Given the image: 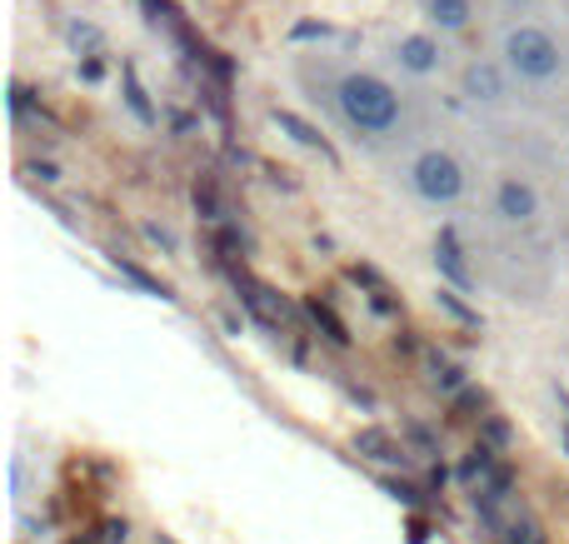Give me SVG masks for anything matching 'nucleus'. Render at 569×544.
<instances>
[{
	"mask_svg": "<svg viewBox=\"0 0 569 544\" xmlns=\"http://www.w3.org/2000/svg\"><path fill=\"white\" fill-rule=\"evenodd\" d=\"M116 265H120V270H126V275H130V280H136V285H140V290H150V295L170 300V285H160V280H156V275H150V270H140V265H136V260H120V255H116Z\"/></svg>",
	"mask_w": 569,
	"mask_h": 544,
	"instance_id": "nucleus-16",
	"label": "nucleus"
},
{
	"mask_svg": "<svg viewBox=\"0 0 569 544\" xmlns=\"http://www.w3.org/2000/svg\"><path fill=\"white\" fill-rule=\"evenodd\" d=\"M390 60L400 66V75H415V80H430L445 70V36L440 30H405V36H395L390 46Z\"/></svg>",
	"mask_w": 569,
	"mask_h": 544,
	"instance_id": "nucleus-4",
	"label": "nucleus"
},
{
	"mask_svg": "<svg viewBox=\"0 0 569 544\" xmlns=\"http://www.w3.org/2000/svg\"><path fill=\"white\" fill-rule=\"evenodd\" d=\"M440 305L450 310L455 320H465V325H475V310H465V305H460V295H455V290H440Z\"/></svg>",
	"mask_w": 569,
	"mask_h": 544,
	"instance_id": "nucleus-18",
	"label": "nucleus"
},
{
	"mask_svg": "<svg viewBox=\"0 0 569 544\" xmlns=\"http://www.w3.org/2000/svg\"><path fill=\"white\" fill-rule=\"evenodd\" d=\"M420 16L430 30H440V36H465V30H475V20H480V6L475 0H420Z\"/></svg>",
	"mask_w": 569,
	"mask_h": 544,
	"instance_id": "nucleus-7",
	"label": "nucleus"
},
{
	"mask_svg": "<svg viewBox=\"0 0 569 544\" xmlns=\"http://www.w3.org/2000/svg\"><path fill=\"white\" fill-rule=\"evenodd\" d=\"M236 285H240V300L250 305V315L266 320L270 330H280V325H284V305H280L276 295H270L266 285H256V280H240V275H236Z\"/></svg>",
	"mask_w": 569,
	"mask_h": 544,
	"instance_id": "nucleus-9",
	"label": "nucleus"
},
{
	"mask_svg": "<svg viewBox=\"0 0 569 544\" xmlns=\"http://www.w3.org/2000/svg\"><path fill=\"white\" fill-rule=\"evenodd\" d=\"M160 544H170V540H160Z\"/></svg>",
	"mask_w": 569,
	"mask_h": 544,
	"instance_id": "nucleus-24",
	"label": "nucleus"
},
{
	"mask_svg": "<svg viewBox=\"0 0 569 544\" xmlns=\"http://www.w3.org/2000/svg\"><path fill=\"white\" fill-rule=\"evenodd\" d=\"M435 265H440V275L450 280V285H460V290L475 285L470 265H465V250L455 245V235H440V245H435Z\"/></svg>",
	"mask_w": 569,
	"mask_h": 544,
	"instance_id": "nucleus-10",
	"label": "nucleus"
},
{
	"mask_svg": "<svg viewBox=\"0 0 569 544\" xmlns=\"http://www.w3.org/2000/svg\"><path fill=\"white\" fill-rule=\"evenodd\" d=\"M500 544H545V540H540V525L530 515H520L510 525H500Z\"/></svg>",
	"mask_w": 569,
	"mask_h": 544,
	"instance_id": "nucleus-15",
	"label": "nucleus"
},
{
	"mask_svg": "<svg viewBox=\"0 0 569 544\" xmlns=\"http://www.w3.org/2000/svg\"><path fill=\"white\" fill-rule=\"evenodd\" d=\"M510 70H505L500 56H470L460 66V95L470 100V105H505L510 100Z\"/></svg>",
	"mask_w": 569,
	"mask_h": 544,
	"instance_id": "nucleus-5",
	"label": "nucleus"
},
{
	"mask_svg": "<svg viewBox=\"0 0 569 544\" xmlns=\"http://www.w3.org/2000/svg\"><path fill=\"white\" fill-rule=\"evenodd\" d=\"M146 235H150V240H156V245H160V250H176V235H170V230L150 225V230H146Z\"/></svg>",
	"mask_w": 569,
	"mask_h": 544,
	"instance_id": "nucleus-23",
	"label": "nucleus"
},
{
	"mask_svg": "<svg viewBox=\"0 0 569 544\" xmlns=\"http://www.w3.org/2000/svg\"><path fill=\"white\" fill-rule=\"evenodd\" d=\"M490 470H495V450L480 445V450H470V460L460 465V480H465V485H485V480H490Z\"/></svg>",
	"mask_w": 569,
	"mask_h": 544,
	"instance_id": "nucleus-13",
	"label": "nucleus"
},
{
	"mask_svg": "<svg viewBox=\"0 0 569 544\" xmlns=\"http://www.w3.org/2000/svg\"><path fill=\"white\" fill-rule=\"evenodd\" d=\"M335 115L355 140H390L405 125V95L380 70H340L330 85Z\"/></svg>",
	"mask_w": 569,
	"mask_h": 544,
	"instance_id": "nucleus-1",
	"label": "nucleus"
},
{
	"mask_svg": "<svg viewBox=\"0 0 569 544\" xmlns=\"http://www.w3.org/2000/svg\"><path fill=\"white\" fill-rule=\"evenodd\" d=\"M355 450H360L365 460H375V465H410V450H405V440L385 435V430H360L355 435Z\"/></svg>",
	"mask_w": 569,
	"mask_h": 544,
	"instance_id": "nucleus-8",
	"label": "nucleus"
},
{
	"mask_svg": "<svg viewBox=\"0 0 569 544\" xmlns=\"http://www.w3.org/2000/svg\"><path fill=\"white\" fill-rule=\"evenodd\" d=\"M385 490H390V500H400V505H425L420 485H410V480H385Z\"/></svg>",
	"mask_w": 569,
	"mask_h": 544,
	"instance_id": "nucleus-17",
	"label": "nucleus"
},
{
	"mask_svg": "<svg viewBox=\"0 0 569 544\" xmlns=\"http://www.w3.org/2000/svg\"><path fill=\"white\" fill-rule=\"evenodd\" d=\"M495 56L505 60V70H510L520 85H535V90L565 80V70H569L565 40L530 16H510V26L500 30V50H495Z\"/></svg>",
	"mask_w": 569,
	"mask_h": 544,
	"instance_id": "nucleus-2",
	"label": "nucleus"
},
{
	"mask_svg": "<svg viewBox=\"0 0 569 544\" xmlns=\"http://www.w3.org/2000/svg\"><path fill=\"white\" fill-rule=\"evenodd\" d=\"M495 6H500L505 16H535V10H540V0H495Z\"/></svg>",
	"mask_w": 569,
	"mask_h": 544,
	"instance_id": "nucleus-21",
	"label": "nucleus"
},
{
	"mask_svg": "<svg viewBox=\"0 0 569 544\" xmlns=\"http://www.w3.org/2000/svg\"><path fill=\"white\" fill-rule=\"evenodd\" d=\"M405 185H410V195L425 200V205L450 210V205H460L465 190H470V170H465V160L455 155V150L425 145L405 160Z\"/></svg>",
	"mask_w": 569,
	"mask_h": 544,
	"instance_id": "nucleus-3",
	"label": "nucleus"
},
{
	"mask_svg": "<svg viewBox=\"0 0 569 544\" xmlns=\"http://www.w3.org/2000/svg\"><path fill=\"white\" fill-rule=\"evenodd\" d=\"M495 215L505 225H535L540 220V190H535V180L520 175V170H505L495 180Z\"/></svg>",
	"mask_w": 569,
	"mask_h": 544,
	"instance_id": "nucleus-6",
	"label": "nucleus"
},
{
	"mask_svg": "<svg viewBox=\"0 0 569 544\" xmlns=\"http://www.w3.org/2000/svg\"><path fill=\"white\" fill-rule=\"evenodd\" d=\"M430 385L440 390V395H460L470 380H465V370L460 365H450L445 355H430Z\"/></svg>",
	"mask_w": 569,
	"mask_h": 544,
	"instance_id": "nucleus-11",
	"label": "nucleus"
},
{
	"mask_svg": "<svg viewBox=\"0 0 569 544\" xmlns=\"http://www.w3.org/2000/svg\"><path fill=\"white\" fill-rule=\"evenodd\" d=\"M30 180H40V185H56V180H60V170L56 165H50V160H30Z\"/></svg>",
	"mask_w": 569,
	"mask_h": 544,
	"instance_id": "nucleus-19",
	"label": "nucleus"
},
{
	"mask_svg": "<svg viewBox=\"0 0 569 544\" xmlns=\"http://www.w3.org/2000/svg\"><path fill=\"white\" fill-rule=\"evenodd\" d=\"M70 40H76V46H100V30L86 26V20H76V26H70Z\"/></svg>",
	"mask_w": 569,
	"mask_h": 544,
	"instance_id": "nucleus-20",
	"label": "nucleus"
},
{
	"mask_svg": "<svg viewBox=\"0 0 569 544\" xmlns=\"http://www.w3.org/2000/svg\"><path fill=\"white\" fill-rule=\"evenodd\" d=\"M485 435H490L495 445H505V440H510V430H505V420H485Z\"/></svg>",
	"mask_w": 569,
	"mask_h": 544,
	"instance_id": "nucleus-22",
	"label": "nucleus"
},
{
	"mask_svg": "<svg viewBox=\"0 0 569 544\" xmlns=\"http://www.w3.org/2000/svg\"><path fill=\"white\" fill-rule=\"evenodd\" d=\"M276 125H280V130H290V135L300 140V145L325 150V135H320V130H315V125H305V120H300V115H290V110H276Z\"/></svg>",
	"mask_w": 569,
	"mask_h": 544,
	"instance_id": "nucleus-14",
	"label": "nucleus"
},
{
	"mask_svg": "<svg viewBox=\"0 0 569 544\" xmlns=\"http://www.w3.org/2000/svg\"><path fill=\"white\" fill-rule=\"evenodd\" d=\"M305 310H310V320L325 330V340H335V345H350V330H345V320L335 315V310L325 305V300H310V305H305Z\"/></svg>",
	"mask_w": 569,
	"mask_h": 544,
	"instance_id": "nucleus-12",
	"label": "nucleus"
}]
</instances>
